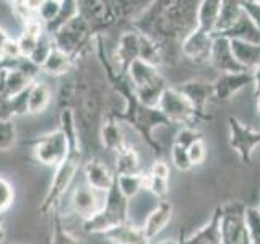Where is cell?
I'll return each instance as SVG.
<instances>
[{
    "mask_svg": "<svg viewBox=\"0 0 260 244\" xmlns=\"http://www.w3.org/2000/svg\"><path fill=\"white\" fill-rule=\"evenodd\" d=\"M128 205L130 202L119 192L117 186L114 184L112 189L104 195V203L96 215L86 220H81V228L91 234H106L128 220Z\"/></svg>",
    "mask_w": 260,
    "mask_h": 244,
    "instance_id": "1",
    "label": "cell"
},
{
    "mask_svg": "<svg viewBox=\"0 0 260 244\" xmlns=\"http://www.w3.org/2000/svg\"><path fill=\"white\" fill-rule=\"evenodd\" d=\"M81 158H83V151H70L69 158L59 168H55L54 176L51 179V186H49L41 205L38 207V210L43 215L55 214L62 199L70 192L75 176L81 168Z\"/></svg>",
    "mask_w": 260,
    "mask_h": 244,
    "instance_id": "2",
    "label": "cell"
},
{
    "mask_svg": "<svg viewBox=\"0 0 260 244\" xmlns=\"http://www.w3.org/2000/svg\"><path fill=\"white\" fill-rule=\"evenodd\" d=\"M51 36L55 49L75 57L77 60L88 51L89 46L94 44L98 38L88 21L80 13L73 16L70 21H67L57 31H54Z\"/></svg>",
    "mask_w": 260,
    "mask_h": 244,
    "instance_id": "3",
    "label": "cell"
},
{
    "mask_svg": "<svg viewBox=\"0 0 260 244\" xmlns=\"http://www.w3.org/2000/svg\"><path fill=\"white\" fill-rule=\"evenodd\" d=\"M70 145L59 129L41 135L32 142V157L43 166L59 168L69 158Z\"/></svg>",
    "mask_w": 260,
    "mask_h": 244,
    "instance_id": "4",
    "label": "cell"
},
{
    "mask_svg": "<svg viewBox=\"0 0 260 244\" xmlns=\"http://www.w3.org/2000/svg\"><path fill=\"white\" fill-rule=\"evenodd\" d=\"M246 205L242 202H231L223 205L221 223V244H250V238L246 226Z\"/></svg>",
    "mask_w": 260,
    "mask_h": 244,
    "instance_id": "5",
    "label": "cell"
},
{
    "mask_svg": "<svg viewBox=\"0 0 260 244\" xmlns=\"http://www.w3.org/2000/svg\"><path fill=\"white\" fill-rule=\"evenodd\" d=\"M158 109L171 124H184V127H190L192 122L199 119L197 112L187 101V98L173 86H168L166 92L162 93Z\"/></svg>",
    "mask_w": 260,
    "mask_h": 244,
    "instance_id": "6",
    "label": "cell"
},
{
    "mask_svg": "<svg viewBox=\"0 0 260 244\" xmlns=\"http://www.w3.org/2000/svg\"><path fill=\"white\" fill-rule=\"evenodd\" d=\"M228 126H230V146L239 155L244 165H250L255 146L260 145V130L244 126L239 119L233 116L228 117Z\"/></svg>",
    "mask_w": 260,
    "mask_h": 244,
    "instance_id": "7",
    "label": "cell"
},
{
    "mask_svg": "<svg viewBox=\"0 0 260 244\" xmlns=\"http://www.w3.org/2000/svg\"><path fill=\"white\" fill-rule=\"evenodd\" d=\"M80 15L88 21L96 36H101L106 28L117 21L116 12H114L112 2H103V0H86L78 2Z\"/></svg>",
    "mask_w": 260,
    "mask_h": 244,
    "instance_id": "8",
    "label": "cell"
},
{
    "mask_svg": "<svg viewBox=\"0 0 260 244\" xmlns=\"http://www.w3.org/2000/svg\"><path fill=\"white\" fill-rule=\"evenodd\" d=\"M104 195L106 194L96 192L85 182L77 184L70 192V208L77 217H80V220H86L101 210Z\"/></svg>",
    "mask_w": 260,
    "mask_h": 244,
    "instance_id": "9",
    "label": "cell"
},
{
    "mask_svg": "<svg viewBox=\"0 0 260 244\" xmlns=\"http://www.w3.org/2000/svg\"><path fill=\"white\" fill-rule=\"evenodd\" d=\"M177 89L181 92L187 101L192 104V108L197 112V116L200 119H211L207 111V104L211 98H215V89H213V81L207 80H189L182 83L181 86H177Z\"/></svg>",
    "mask_w": 260,
    "mask_h": 244,
    "instance_id": "10",
    "label": "cell"
},
{
    "mask_svg": "<svg viewBox=\"0 0 260 244\" xmlns=\"http://www.w3.org/2000/svg\"><path fill=\"white\" fill-rule=\"evenodd\" d=\"M213 39V35L195 28L181 43V54L193 64H208Z\"/></svg>",
    "mask_w": 260,
    "mask_h": 244,
    "instance_id": "11",
    "label": "cell"
},
{
    "mask_svg": "<svg viewBox=\"0 0 260 244\" xmlns=\"http://www.w3.org/2000/svg\"><path fill=\"white\" fill-rule=\"evenodd\" d=\"M85 177V184L100 194H108L116 184V173H112L109 166L100 158H89L81 166Z\"/></svg>",
    "mask_w": 260,
    "mask_h": 244,
    "instance_id": "12",
    "label": "cell"
},
{
    "mask_svg": "<svg viewBox=\"0 0 260 244\" xmlns=\"http://www.w3.org/2000/svg\"><path fill=\"white\" fill-rule=\"evenodd\" d=\"M138 52H140V33L135 29L125 31L117 41L111 62L119 72L125 73L128 65L138 59Z\"/></svg>",
    "mask_w": 260,
    "mask_h": 244,
    "instance_id": "13",
    "label": "cell"
},
{
    "mask_svg": "<svg viewBox=\"0 0 260 244\" xmlns=\"http://www.w3.org/2000/svg\"><path fill=\"white\" fill-rule=\"evenodd\" d=\"M247 85H252V72L219 73V77L213 81L215 98L218 101H230Z\"/></svg>",
    "mask_w": 260,
    "mask_h": 244,
    "instance_id": "14",
    "label": "cell"
},
{
    "mask_svg": "<svg viewBox=\"0 0 260 244\" xmlns=\"http://www.w3.org/2000/svg\"><path fill=\"white\" fill-rule=\"evenodd\" d=\"M213 47H211L210 64L219 72V73H241L247 72L244 70L241 65L236 62L230 39L221 36H213Z\"/></svg>",
    "mask_w": 260,
    "mask_h": 244,
    "instance_id": "15",
    "label": "cell"
},
{
    "mask_svg": "<svg viewBox=\"0 0 260 244\" xmlns=\"http://www.w3.org/2000/svg\"><path fill=\"white\" fill-rule=\"evenodd\" d=\"M171 218H173V203H171L168 199L166 200H158L156 207H154L150 214L146 215L145 222L142 225L143 234L150 241H153L169 225Z\"/></svg>",
    "mask_w": 260,
    "mask_h": 244,
    "instance_id": "16",
    "label": "cell"
},
{
    "mask_svg": "<svg viewBox=\"0 0 260 244\" xmlns=\"http://www.w3.org/2000/svg\"><path fill=\"white\" fill-rule=\"evenodd\" d=\"M98 135H100V142L104 148L114 153H119L128 145L124 132H122L120 122H117L112 117L103 119V122L100 124V130H98Z\"/></svg>",
    "mask_w": 260,
    "mask_h": 244,
    "instance_id": "17",
    "label": "cell"
},
{
    "mask_svg": "<svg viewBox=\"0 0 260 244\" xmlns=\"http://www.w3.org/2000/svg\"><path fill=\"white\" fill-rule=\"evenodd\" d=\"M223 205L215 208L210 222L202 226L199 231L190 234L189 238L181 239V244H221V231H219V223H221Z\"/></svg>",
    "mask_w": 260,
    "mask_h": 244,
    "instance_id": "18",
    "label": "cell"
},
{
    "mask_svg": "<svg viewBox=\"0 0 260 244\" xmlns=\"http://www.w3.org/2000/svg\"><path fill=\"white\" fill-rule=\"evenodd\" d=\"M77 67H78V60L75 57L65 54L59 51V49H54L52 54L46 60V64L41 67V72L52 78H60V77H67L69 73L77 70Z\"/></svg>",
    "mask_w": 260,
    "mask_h": 244,
    "instance_id": "19",
    "label": "cell"
},
{
    "mask_svg": "<svg viewBox=\"0 0 260 244\" xmlns=\"http://www.w3.org/2000/svg\"><path fill=\"white\" fill-rule=\"evenodd\" d=\"M213 36H221V38H226L230 41H234V39L244 41V43L260 46V29L255 26V23L249 18V15L246 12L242 13V16L231 29H228L224 33H219V35H213Z\"/></svg>",
    "mask_w": 260,
    "mask_h": 244,
    "instance_id": "20",
    "label": "cell"
},
{
    "mask_svg": "<svg viewBox=\"0 0 260 244\" xmlns=\"http://www.w3.org/2000/svg\"><path fill=\"white\" fill-rule=\"evenodd\" d=\"M112 244H151L142 231V226H135L134 223H124L114 230L103 234Z\"/></svg>",
    "mask_w": 260,
    "mask_h": 244,
    "instance_id": "21",
    "label": "cell"
},
{
    "mask_svg": "<svg viewBox=\"0 0 260 244\" xmlns=\"http://www.w3.org/2000/svg\"><path fill=\"white\" fill-rule=\"evenodd\" d=\"M52 88L46 81L38 80L29 88L28 93V114L29 116H39V114L46 112L52 103Z\"/></svg>",
    "mask_w": 260,
    "mask_h": 244,
    "instance_id": "22",
    "label": "cell"
},
{
    "mask_svg": "<svg viewBox=\"0 0 260 244\" xmlns=\"http://www.w3.org/2000/svg\"><path fill=\"white\" fill-rule=\"evenodd\" d=\"M231 51L236 62H238L244 70L252 72L260 65V46L244 43V41H230Z\"/></svg>",
    "mask_w": 260,
    "mask_h": 244,
    "instance_id": "23",
    "label": "cell"
},
{
    "mask_svg": "<svg viewBox=\"0 0 260 244\" xmlns=\"http://www.w3.org/2000/svg\"><path fill=\"white\" fill-rule=\"evenodd\" d=\"M125 75L130 83H132L134 89H137V88H142L145 85L151 83V81L156 80L161 73L158 67H153V65L143 62L142 59H137L128 65V69L125 70Z\"/></svg>",
    "mask_w": 260,
    "mask_h": 244,
    "instance_id": "24",
    "label": "cell"
},
{
    "mask_svg": "<svg viewBox=\"0 0 260 244\" xmlns=\"http://www.w3.org/2000/svg\"><path fill=\"white\" fill-rule=\"evenodd\" d=\"M59 130L65 135L70 145V151H83L81 150V137H80V127L77 124L75 112L70 108L60 109L59 114Z\"/></svg>",
    "mask_w": 260,
    "mask_h": 244,
    "instance_id": "25",
    "label": "cell"
},
{
    "mask_svg": "<svg viewBox=\"0 0 260 244\" xmlns=\"http://www.w3.org/2000/svg\"><path fill=\"white\" fill-rule=\"evenodd\" d=\"M221 8V0H202L197 8V28L213 35Z\"/></svg>",
    "mask_w": 260,
    "mask_h": 244,
    "instance_id": "26",
    "label": "cell"
},
{
    "mask_svg": "<svg viewBox=\"0 0 260 244\" xmlns=\"http://www.w3.org/2000/svg\"><path fill=\"white\" fill-rule=\"evenodd\" d=\"M242 13L244 8L241 2H236V0H221V8H219L218 21L213 35H219V33L231 29L242 16Z\"/></svg>",
    "mask_w": 260,
    "mask_h": 244,
    "instance_id": "27",
    "label": "cell"
},
{
    "mask_svg": "<svg viewBox=\"0 0 260 244\" xmlns=\"http://www.w3.org/2000/svg\"><path fill=\"white\" fill-rule=\"evenodd\" d=\"M166 88H168V83H166L165 77L159 75L156 80H153L151 83L145 85L142 88H137L134 92H135V96L140 104L146 106V108H158L159 100H161L162 93L166 92Z\"/></svg>",
    "mask_w": 260,
    "mask_h": 244,
    "instance_id": "28",
    "label": "cell"
},
{
    "mask_svg": "<svg viewBox=\"0 0 260 244\" xmlns=\"http://www.w3.org/2000/svg\"><path fill=\"white\" fill-rule=\"evenodd\" d=\"M116 176H125V174H140L142 165H140V155L134 146L127 145L124 150L116 153Z\"/></svg>",
    "mask_w": 260,
    "mask_h": 244,
    "instance_id": "29",
    "label": "cell"
},
{
    "mask_svg": "<svg viewBox=\"0 0 260 244\" xmlns=\"http://www.w3.org/2000/svg\"><path fill=\"white\" fill-rule=\"evenodd\" d=\"M116 186L119 192L130 202L132 199H135L138 194L145 191V173L116 176Z\"/></svg>",
    "mask_w": 260,
    "mask_h": 244,
    "instance_id": "30",
    "label": "cell"
},
{
    "mask_svg": "<svg viewBox=\"0 0 260 244\" xmlns=\"http://www.w3.org/2000/svg\"><path fill=\"white\" fill-rule=\"evenodd\" d=\"M138 59H142L143 62L158 69H159V65L165 64L159 44L154 39L143 36V35H140V52H138Z\"/></svg>",
    "mask_w": 260,
    "mask_h": 244,
    "instance_id": "31",
    "label": "cell"
},
{
    "mask_svg": "<svg viewBox=\"0 0 260 244\" xmlns=\"http://www.w3.org/2000/svg\"><path fill=\"white\" fill-rule=\"evenodd\" d=\"M54 49H55V46H54L52 36L49 35V33H44V35L41 36V39L38 41L35 51H32V54L28 57V59L41 69L46 64V60L49 59V55L52 54Z\"/></svg>",
    "mask_w": 260,
    "mask_h": 244,
    "instance_id": "32",
    "label": "cell"
},
{
    "mask_svg": "<svg viewBox=\"0 0 260 244\" xmlns=\"http://www.w3.org/2000/svg\"><path fill=\"white\" fill-rule=\"evenodd\" d=\"M62 7H63V0H41V5L38 10V18L44 24V28L57 20Z\"/></svg>",
    "mask_w": 260,
    "mask_h": 244,
    "instance_id": "33",
    "label": "cell"
},
{
    "mask_svg": "<svg viewBox=\"0 0 260 244\" xmlns=\"http://www.w3.org/2000/svg\"><path fill=\"white\" fill-rule=\"evenodd\" d=\"M54 228H52V238L51 244H83L75 234L67 230V226L63 225L62 217L54 214Z\"/></svg>",
    "mask_w": 260,
    "mask_h": 244,
    "instance_id": "34",
    "label": "cell"
},
{
    "mask_svg": "<svg viewBox=\"0 0 260 244\" xmlns=\"http://www.w3.org/2000/svg\"><path fill=\"white\" fill-rule=\"evenodd\" d=\"M16 126L15 122L10 120H0V153L4 151H10L15 143H16Z\"/></svg>",
    "mask_w": 260,
    "mask_h": 244,
    "instance_id": "35",
    "label": "cell"
},
{
    "mask_svg": "<svg viewBox=\"0 0 260 244\" xmlns=\"http://www.w3.org/2000/svg\"><path fill=\"white\" fill-rule=\"evenodd\" d=\"M246 226L250 244H260V210L258 207H246Z\"/></svg>",
    "mask_w": 260,
    "mask_h": 244,
    "instance_id": "36",
    "label": "cell"
},
{
    "mask_svg": "<svg viewBox=\"0 0 260 244\" xmlns=\"http://www.w3.org/2000/svg\"><path fill=\"white\" fill-rule=\"evenodd\" d=\"M145 191L153 194L158 200H166V195L169 192V181L145 173Z\"/></svg>",
    "mask_w": 260,
    "mask_h": 244,
    "instance_id": "37",
    "label": "cell"
},
{
    "mask_svg": "<svg viewBox=\"0 0 260 244\" xmlns=\"http://www.w3.org/2000/svg\"><path fill=\"white\" fill-rule=\"evenodd\" d=\"M203 140V135L200 130H195L192 127H181L177 130V134L174 137V143L182 146V148H189L190 145H193L195 142Z\"/></svg>",
    "mask_w": 260,
    "mask_h": 244,
    "instance_id": "38",
    "label": "cell"
},
{
    "mask_svg": "<svg viewBox=\"0 0 260 244\" xmlns=\"http://www.w3.org/2000/svg\"><path fill=\"white\" fill-rule=\"evenodd\" d=\"M13 202H15V189L12 182L4 176H0V215H4L13 205Z\"/></svg>",
    "mask_w": 260,
    "mask_h": 244,
    "instance_id": "39",
    "label": "cell"
},
{
    "mask_svg": "<svg viewBox=\"0 0 260 244\" xmlns=\"http://www.w3.org/2000/svg\"><path fill=\"white\" fill-rule=\"evenodd\" d=\"M171 163H173L174 168H177L179 171H189L192 168L187 150L176 143H173V146H171Z\"/></svg>",
    "mask_w": 260,
    "mask_h": 244,
    "instance_id": "40",
    "label": "cell"
},
{
    "mask_svg": "<svg viewBox=\"0 0 260 244\" xmlns=\"http://www.w3.org/2000/svg\"><path fill=\"white\" fill-rule=\"evenodd\" d=\"M187 155H189V160L192 163V166L202 165V163L205 161V157H207V150H205V145H203V140L195 142L193 145H190L189 148H187Z\"/></svg>",
    "mask_w": 260,
    "mask_h": 244,
    "instance_id": "41",
    "label": "cell"
},
{
    "mask_svg": "<svg viewBox=\"0 0 260 244\" xmlns=\"http://www.w3.org/2000/svg\"><path fill=\"white\" fill-rule=\"evenodd\" d=\"M244 12L249 15V18L255 23L260 29V0H250V2H241Z\"/></svg>",
    "mask_w": 260,
    "mask_h": 244,
    "instance_id": "42",
    "label": "cell"
},
{
    "mask_svg": "<svg viewBox=\"0 0 260 244\" xmlns=\"http://www.w3.org/2000/svg\"><path fill=\"white\" fill-rule=\"evenodd\" d=\"M150 174L154 176V177H159V179H166L169 181V176H171V169H169V165L165 161V160H154V163L151 165V169H150Z\"/></svg>",
    "mask_w": 260,
    "mask_h": 244,
    "instance_id": "43",
    "label": "cell"
},
{
    "mask_svg": "<svg viewBox=\"0 0 260 244\" xmlns=\"http://www.w3.org/2000/svg\"><path fill=\"white\" fill-rule=\"evenodd\" d=\"M15 114H13V106H12V100L0 95V120H13Z\"/></svg>",
    "mask_w": 260,
    "mask_h": 244,
    "instance_id": "44",
    "label": "cell"
},
{
    "mask_svg": "<svg viewBox=\"0 0 260 244\" xmlns=\"http://www.w3.org/2000/svg\"><path fill=\"white\" fill-rule=\"evenodd\" d=\"M252 86H254V95L260 96V65L252 70Z\"/></svg>",
    "mask_w": 260,
    "mask_h": 244,
    "instance_id": "45",
    "label": "cell"
},
{
    "mask_svg": "<svg viewBox=\"0 0 260 244\" xmlns=\"http://www.w3.org/2000/svg\"><path fill=\"white\" fill-rule=\"evenodd\" d=\"M12 41V38L8 36V33L0 26V57H2L4 51H5V47L8 46V43Z\"/></svg>",
    "mask_w": 260,
    "mask_h": 244,
    "instance_id": "46",
    "label": "cell"
},
{
    "mask_svg": "<svg viewBox=\"0 0 260 244\" xmlns=\"http://www.w3.org/2000/svg\"><path fill=\"white\" fill-rule=\"evenodd\" d=\"M5 222H4V217L0 215V244H5Z\"/></svg>",
    "mask_w": 260,
    "mask_h": 244,
    "instance_id": "47",
    "label": "cell"
},
{
    "mask_svg": "<svg viewBox=\"0 0 260 244\" xmlns=\"http://www.w3.org/2000/svg\"><path fill=\"white\" fill-rule=\"evenodd\" d=\"M158 244H181V241H177V239H165V241H161Z\"/></svg>",
    "mask_w": 260,
    "mask_h": 244,
    "instance_id": "48",
    "label": "cell"
},
{
    "mask_svg": "<svg viewBox=\"0 0 260 244\" xmlns=\"http://www.w3.org/2000/svg\"><path fill=\"white\" fill-rule=\"evenodd\" d=\"M257 114L260 116V96L257 98Z\"/></svg>",
    "mask_w": 260,
    "mask_h": 244,
    "instance_id": "49",
    "label": "cell"
},
{
    "mask_svg": "<svg viewBox=\"0 0 260 244\" xmlns=\"http://www.w3.org/2000/svg\"><path fill=\"white\" fill-rule=\"evenodd\" d=\"M7 244H18V242H7Z\"/></svg>",
    "mask_w": 260,
    "mask_h": 244,
    "instance_id": "50",
    "label": "cell"
},
{
    "mask_svg": "<svg viewBox=\"0 0 260 244\" xmlns=\"http://www.w3.org/2000/svg\"><path fill=\"white\" fill-rule=\"evenodd\" d=\"M0 75H2V70H0Z\"/></svg>",
    "mask_w": 260,
    "mask_h": 244,
    "instance_id": "51",
    "label": "cell"
},
{
    "mask_svg": "<svg viewBox=\"0 0 260 244\" xmlns=\"http://www.w3.org/2000/svg\"><path fill=\"white\" fill-rule=\"evenodd\" d=\"M258 210H260V207H258Z\"/></svg>",
    "mask_w": 260,
    "mask_h": 244,
    "instance_id": "52",
    "label": "cell"
}]
</instances>
